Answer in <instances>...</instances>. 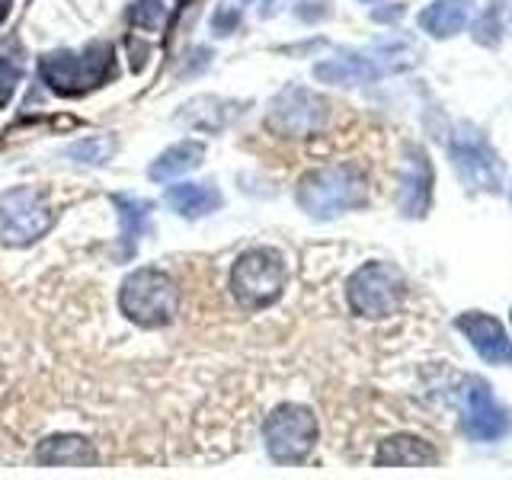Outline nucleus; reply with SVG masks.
<instances>
[{
	"mask_svg": "<svg viewBox=\"0 0 512 480\" xmlns=\"http://www.w3.org/2000/svg\"><path fill=\"white\" fill-rule=\"evenodd\" d=\"M295 199L311 218L330 221V218H340L343 212L365 205L368 186L359 167L330 164V167H317L311 173H304L298 180Z\"/></svg>",
	"mask_w": 512,
	"mask_h": 480,
	"instance_id": "1",
	"label": "nucleus"
},
{
	"mask_svg": "<svg viewBox=\"0 0 512 480\" xmlns=\"http://www.w3.org/2000/svg\"><path fill=\"white\" fill-rule=\"evenodd\" d=\"M116 71V48L109 42H93L84 52H48L39 61V77L58 96H84L103 87Z\"/></svg>",
	"mask_w": 512,
	"mask_h": 480,
	"instance_id": "2",
	"label": "nucleus"
},
{
	"mask_svg": "<svg viewBox=\"0 0 512 480\" xmlns=\"http://www.w3.org/2000/svg\"><path fill=\"white\" fill-rule=\"evenodd\" d=\"M180 308V292L170 279V272L144 266L125 276L119 288V311L128 324L141 330H160L167 327Z\"/></svg>",
	"mask_w": 512,
	"mask_h": 480,
	"instance_id": "3",
	"label": "nucleus"
},
{
	"mask_svg": "<svg viewBox=\"0 0 512 480\" xmlns=\"http://www.w3.org/2000/svg\"><path fill=\"white\" fill-rule=\"evenodd\" d=\"M416 64V48L410 42H378L362 52H343L336 58L320 61L314 68V77L324 84H340V87H356V84H372L388 74H400Z\"/></svg>",
	"mask_w": 512,
	"mask_h": 480,
	"instance_id": "4",
	"label": "nucleus"
},
{
	"mask_svg": "<svg viewBox=\"0 0 512 480\" xmlns=\"http://www.w3.org/2000/svg\"><path fill=\"white\" fill-rule=\"evenodd\" d=\"M55 224V205L42 186H13L0 192V244L32 247Z\"/></svg>",
	"mask_w": 512,
	"mask_h": 480,
	"instance_id": "5",
	"label": "nucleus"
},
{
	"mask_svg": "<svg viewBox=\"0 0 512 480\" xmlns=\"http://www.w3.org/2000/svg\"><path fill=\"white\" fill-rule=\"evenodd\" d=\"M346 298H349V308L356 311L359 317L384 320V317H391V314H397L400 308H404L407 279H404V272H400L397 266L372 260V263L359 266L349 276Z\"/></svg>",
	"mask_w": 512,
	"mask_h": 480,
	"instance_id": "6",
	"label": "nucleus"
},
{
	"mask_svg": "<svg viewBox=\"0 0 512 480\" xmlns=\"http://www.w3.org/2000/svg\"><path fill=\"white\" fill-rule=\"evenodd\" d=\"M285 260L279 250L272 247H253L237 256L231 269V292L240 308L263 311L272 301H279L285 288Z\"/></svg>",
	"mask_w": 512,
	"mask_h": 480,
	"instance_id": "7",
	"label": "nucleus"
},
{
	"mask_svg": "<svg viewBox=\"0 0 512 480\" xmlns=\"http://www.w3.org/2000/svg\"><path fill=\"white\" fill-rule=\"evenodd\" d=\"M266 452L276 464H301L317 445V416L304 404H279L263 426Z\"/></svg>",
	"mask_w": 512,
	"mask_h": 480,
	"instance_id": "8",
	"label": "nucleus"
},
{
	"mask_svg": "<svg viewBox=\"0 0 512 480\" xmlns=\"http://www.w3.org/2000/svg\"><path fill=\"white\" fill-rule=\"evenodd\" d=\"M452 160L455 170L468 180L474 189L484 192H500L503 186V164L484 132H477L474 125H461L452 135Z\"/></svg>",
	"mask_w": 512,
	"mask_h": 480,
	"instance_id": "9",
	"label": "nucleus"
},
{
	"mask_svg": "<svg viewBox=\"0 0 512 480\" xmlns=\"http://www.w3.org/2000/svg\"><path fill=\"white\" fill-rule=\"evenodd\" d=\"M327 122V103L317 93L304 87H285L272 100L266 125L285 138H308L317 135Z\"/></svg>",
	"mask_w": 512,
	"mask_h": 480,
	"instance_id": "10",
	"label": "nucleus"
},
{
	"mask_svg": "<svg viewBox=\"0 0 512 480\" xmlns=\"http://www.w3.org/2000/svg\"><path fill=\"white\" fill-rule=\"evenodd\" d=\"M461 423H464V432L480 442L500 439L509 429V420L500 410V404H496L490 384L477 375L464 378V384H461Z\"/></svg>",
	"mask_w": 512,
	"mask_h": 480,
	"instance_id": "11",
	"label": "nucleus"
},
{
	"mask_svg": "<svg viewBox=\"0 0 512 480\" xmlns=\"http://www.w3.org/2000/svg\"><path fill=\"white\" fill-rule=\"evenodd\" d=\"M455 327L468 336V343L477 349V356L490 365H509L512 362V340L496 317L484 311H464L455 317Z\"/></svg>",
	"mask_w": 512,
	"mask_h": 480,
	"instance_id": "12",
	"label": "nucleus"
},
{
	"mask_svg": "<svg viewBox=\"0 0 512 480\" xmlns=\"http://www.w3.org/2000/svg\"><path fill=\"white\" fill-rule=\"evenodd\" d=\"M432 205V167L423 148H410L400 176V212L407 218H423Z\"/></svg>",
	"mask_w": 512,
	"mask_h": 480,
	"instance_id": "13",
	"label": "nucleus"
},
{
	"mask_svg": "<svg viewBox=\"0 0 512 480\" xmlns=\"http://www.w3.org/2000/svg\"><path fill=\"white\" fill-rule=\"evenodd\" d=\"M439 452L420 436H391L378 445L375 464L378 468H426L436 464Z\"/></svg>",
	"mask_w": 512,
	"mask_h": 480,
	"instance_id": "14",
	"label": "nucleus"
},
{
	"mask_svg": "<svg viewBox=\"0 0 512 480\" xmlns=\"http://www.w3.org/2000/svg\"><path fill=\"white\" fill-rule=\"evenodd\" d=\"M36 458L42 464H71V468H93L96 464V448L84 436H68V432H58V436H48L39 442Z\"/></svg>",
	"mask_w": 512,
	"mask_h": 480,
	"instance_id": "15",
	"label": "nucleus"
},
{
	"mask_svg": "<svg viewBox=\"0 0 512 480\" xmlns=\"http://www.w3.org/2000/svg\"><path fill=\"white\" fill-rule=\"evenodd\" d=\"M167 205L183 218H205L221 208V192L212 183H176L164 192Z\"/></svg>",
	"mask_w": 512,
	"mask_h": 480,
	"instance_id": "16",
	"label": "nucleus"
},
{
	"mask_svg": "<svg viewBox=\"0 0 512 480\" xmlns=\"http://www.w3.org/2000/svg\"><path fill=\"white\" fill-rule=\"evenodd\" d=\"M471 20V0H432L420 13V26L436 39H448L461 32Z\"/></svg>",
	"mask_w": 512,
	"mask_h": 480,
	"instance_id": "17",
	"label": "nucleus"
},
{
	"mask_svg": "<svg viewBox=\"0 0 512 480\" xmlns=\"http://www.w3.org/2000/svg\"><path fill=\"white\" fill-rule=\"evenodd\" d=\"M202 157H205V144L202 141H180V144H173V148H167L154 160L148 176L154 183H167V180H173V176L196 170L202 164Z\"/></svg>",
	"mask_w": 512,
	"mask_h": 480,
	"instance_id": "18",
	"label": "nucleus"
},
{
	"mask_svg": "<svg viewBox=\"0 0 512 480\" xmlns=\"http://www.w3.org/2000/svg\"><path fill=\"white\" fill-rule=\"evenodd\" d=\"M119 208V221H122V240H125V250L122 256H132L138 237L144 234V224H148L151 215V202L135 199V196H116L112 199Z\"/></svg>",
	"mask_w": 512,
	"mask_h": 480,
	"instance_id": "19",
	"label": "nucleus"
},
{
	"mask_svg": "<svg viewBox=\"0 0 512 480\" xmlns=\"http://www.w3.org/2000/svg\"><path fill=\"white\" fill-rule=\"evenodd\" d=\"M116 151V138L112 135H96V138H84L68 148L71 160H80V164H106Z\"/></svg>",
	"mask_w": 512,
	"mask_h": 480,
	"instance_id": "20",
	"label": "nucleus"
},
{
	"mask_svg": "<svg viewBox=\"0 0 512 480\" xmlns=\"http://www.w3.org/2000/svg\"><path fill=\"white\" fill-rule=\"evenodd\" d=\"M132 23L141 29H160L167 23V7L160 4V0H138V4L132 7Z\"/></svg>",
	"mask_w": 512,
	"mask_h": 480,
	"instance_id": "21",
	"label": "nucleus"
},
{
	"mask_svg": "<svg viewBox=\"0 0 512 480\" xmlns=\"http://www.w3.org/2000/svg\"><path fill=\"white\" fill-rule=\"evenodd\" d=\"M16 84H20V64H13L10 58H0V109L13 100Z\"/></svg>",
	"mask_w": 512,
	"mask_h": 480,
	"instance_id": "22",
	"label": "nucleus"
},
{
	"mask_svg": "<svg viewBox=\"0 0 512 480\" xmlns=\"http://www.w3.org/2000/svg\"><path fill=\"white\" fill-rule=\"evenodd\" d=\"M237 23H240V13L237 10H218L215 16H212V29L218 32V36H231V32L237 29Z\"/></svg>",
	"mask_w": 512,
	"mask_h": 480,
	"instance_id": "23",
	"label": "nucleus"
},
{
	"mask_svg": "<svg viewBox=\"0 0 512 480\" xmlns=\"http://www.w3.org/2000/svg\"><path fill=\"white\" fill-rule=\"evenodd\" d=\"M10 16V0H0V23H4Z\"/></svg>",
	"mask_w": 512,
	"mask_h": 480,
	"instance_id": "24",
	"label": "nucleus"
},
{
	"mask_svg": "<svg viewBox=\"0 0 512 480\" xmlns=\"http://www.w3.org/2000/svg\"><path fill=\"white\" fill-rule=\"evenodd\" d=\"M279 4H282V0H266V13H272V10H279Z\"/></svg>",
	"mask_w": 512,
	"mask_h": 480,
	"instance_id": "25",
	"label": "nucleus"
},
{
	"mask_svg": "<svg viewBox=\"0 0 512 480\" xmlns=\"http://www.w3.org/2000/svg\"><path fill=\"white\" fill-rule=\"evenodd\" d=\"M244 4H253V0H244Z\"/></svg>",
	"mask_w": 512,
	"mask_h": 480,
	"instance_id": "26",
	"label": "nucleus"
},
{
	"mask_svg": "<svg viewBox=\"0 0 512 480\" xmlns=\"http://www.w3.org/2000/svg\"><path fill=\"white\" fill-rule=\"evenodd\" d=\"M180 4H183V0H180Z\"/></svg>",
	"mask_w": 512,
	"mask_h": 480,
	"instance_id": "27",
	"label": "nucleus"
}]
</instances>
